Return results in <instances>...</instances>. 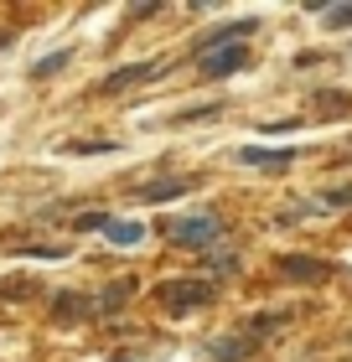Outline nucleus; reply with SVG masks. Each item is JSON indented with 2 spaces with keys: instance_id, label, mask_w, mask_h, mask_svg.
<instances>
[{
  "instance_id": "obj_10",
  "label": "nucleus",
  "mask_w": 352,
  "mask_h": 362,
  "mask_svg": "<svg viewBox=\"0 0 352 362\" xmlns=\"http://www.w3.org/2000/svg\"><path fill=\"white\" fill-rule=\"evenodd\" d=\"M104 233H109V243L130 249V243H140V238H145V228H140V223H130V218H109V228H104Z\"/></svg>"
},
{
  "instance_id": "obj_9",
  "label": "nucleus",
  "mask_w": 352,
  "mask_h": 362,
  "mask_svg": "<svg viewBox=\"0 0 352 362\" xmlns=\"http://www.w3.org/2000/svg\"><path fill=\"white\" fill-rule=\"evenodd\" d=\"M192 192V176H171V181H156V187L140 192V202H171V197Z\"/></svg>"
},
{
  "instance_id": "obj_2",
  "label": "nucleus",
  "mask_w": 352,
  "mask_h": 362,
  "mask_svg": "<svg viewBox=\"0 0 352 362\" xmlns=\"http://www.w3.org/2000/svg\"><path fill=\"white\" fill-rule=\"evenodd\" d=\"M156 295H161L166 310H192V305H208L212 300V285H208V279H166Z\"/></svg>"
},
{
  "instance_id": "obj_12",
  "label": "nucleus",
  "mask_w": 352,
  "mask_h": 362,
  "mask_svg": "<svg viewBox=\"0 0 352 362\" xmlns=\"http://www.w3.org/2000/svg\"><path fill=\"white\" fill-rule=\"evenodd\" d=\"M73 62V52H52V57H42L37 68H31V78H52V73H62Z\"/></svg>"
},
{
  "instance_id": "obj_15",
  "label": "nucleus",
  "mask_w": 352,
  "mask_h": 362,
  "mask_svg": "<svg viewBox=\"0 0 352 362\" xmlns=\"http://www.w3.org/2000/svg\"><path fill=\"white\" fill-rule=\"evenodd\" d=\"M78 228H83V233H93V228L104 233V228H109V218H104V212H83V218H78Z\"/></svg>"
},
{
  "instance_id": "obj_8",
  "label": "nucleus",
  "mask_w": 352,
  "mask_h": 362,
  "mask_svg": "<svg viewBox=\"0 0 352 362\" xmlns=\"http://www.w3.org/2000/svg\"><path fill=\"white\" fill-rule=\"evenodd\" d=\"M239 68H244V47H228V52L203 57V73L208 78H228V73H239Z\"/></svg>"
},
{
  "instance_id": "obj_14",
  "label": "nucleus",
  "mask_w": 352,
  "mask_h": 362,
  "mask_svg": "<svg viewBox=\"0 0 352 362\" xmlns=\"http://www.w3.org/2000/svg\"><path fill=\"white\" fill-rule=\"evenodd\" d=\"M327 26H352V6H327Z\"/></svg>"
},
{
  "instance_id": "obj_13",
  "label": "nucleus",
  "mask_w": 352,
  "mask_h": 362,
  "mask_svg": "<svg viewBox=\"0 0 352 362\" xmlns=\"http://www.w3.org/2000/svg\"><path fill=\"white\" fill-rule=\"evenodd\" d=\"M68 151L73 156H104V151H114V140H73Z\"/></svg>"
},
{
  "instance_id": "obj_5",
  "label": "nucleus",
  "mask_w": 352,
  "mask_h": 362,
  "mask_svg": "<svg viewBox=\"0 0 352 362\" xmlns=\"http://www.w3.org/2000/svg\"><path fill=\"white\" fill-rule=\"evenodd\" d=\"M156 73H161V62H130V68H114L104 78V93H125V88L145 83V78H156Z\"/></svg>"
},
{
  "instance_id": "obj_6",
  "label": "nucleus",
  "mask_w": 352,
  "mask_h": 362,
  "mask_svg": "<svg viewBox=\"0 0 352 362\" xmlns=\"http://www.w3.org/2000/svg\"><path fill=\"white\" fill-rule=\"evenodd\" d=\"M239 160H244V166H259V171H285L295 160V151H259V145H244Z\"/></svg>"
},
{
  "instance_id": "obj_4",
  "label": "nucleus",
  "mask_w": 352,
  "mask_h": 362,
  "mask_svg": "<svg viewBox=\"0 0 352 362\" xmlns=\"http://www.w3.org/2000/svg\"><path fill=\"white\" fill-rule=\"evenodd\" d=\"M280 279H295V285H322L327 264L322 259H306V254H280Z\"/></svg>"
},
{
  "instance_id": "obj_11",
  "label": "nucleus",
  "mask_w": 352,
  "mask_h": 362,
  "mask_svg": "<svg viewBox=\"0 0 352 362\" xmlns=\"http://www.w3.org/2000/svg\"><path fill=\"white\" fill-rule=\"evenodd\" d=\"M130 295H135V279H120V285H109L104 295H98V310H114V305H125Z\"/></svg>"
},
{
  "instance_id": "obj_17",
  "label": "nucleus",
  "mask_w": 352,
  "mask_h": 362,
  "mask_svg": "<svg viewBox=\"0 0 352 362\" xmlns=\"http://www.w3.org/2000/svg\"><path fill=\"white\" fill-rule=\"evenodd\" d=\"M327 202H331V207H352V187H342V192H327Z\"/></svg>"
},
{
  "instance_id": "obj_1",
  "label": "nucleus",
  "mask_w": 352,
  "mask_h": 362,
  "mask_svg": "<svg viewBox=\"0 0 352 362\" xmlns=\"http://www.w3.org/2000/svg\"><path fill=\"white\" fill-rule=\"evenodd\" d=\"M181 249H197V254H208V249H217L223 243V223L212 218V212H197V218H176L171 228H166Z\"/></svg>"
},
{
  "instance_id": "obj_16",
  "label": "nucleus",
  "mask_w": 352,
  "mask_h": 362,
  "mask_svg": "<svg viewBox=\"0 0 352 362\" xmlns=\"http://www.w3.org/2000/svg\"><path fill=\"white\" fill-rule=\"evenodd\" d=\"M83 310H89V300H73V295L57 300V316H83Z\"/></svg>"
},
{
  "instance_id": "obj_7",
  "label": "nucleus",
  "mask_w": 352,
  "mask_h": 362,
  "mask_svg": "<svg viewBox=\"0 0 352 362\" xmlns=\"http://www.w3.org/2000/svg\"><path fill=\"white\" fill-rule=\"evenodd\" d=\"M259 347V337H228V341H212V362H244V357H254Z\"/></svg>"
},
{
  "instance_id": "obj_3",
  "label": "nucleus",
  "mask_w": 352,
  "mask_h": 362,
  "mask_svg": "<svg viewBox=\"0 0 352 362\" xmlns=\"http://www.w3.org/2000/svg\"><path fill=\"white\" fill-rule=\"evenodd\" d=\"M249 31H254V21H233V26L208 31V37H197V57H212V52H228V47H244Z\"/></svg>"
}]
</instances>
